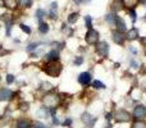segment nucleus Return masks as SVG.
Instances as JSON below:
<instances>
[{
	"label": "nucleus",
	"mask_w": 146,
	"mask_h": 128,
	"mask_svg": "<svg viewBox=\"0 0 146 128\" xmlns=\"http://www.w3.org/2000/svg\"><path fill=\"white\" fill-rule=\"evenodd\" d=\"M17 0H4V5L8 7L9 9H15L17 8Z\"/></svg>",
	"instance_id": "obj_23"
},
{
	"label": "nucleus",
	"mask_w": 146,
	"mask_h": 128,
	"mask_svg": "<svg viewBox=\"0 0 146 128\" xmlns=\"http://www.w3.org/2000/svg\"><path fill=\"white\" fill-rule=\"evenodd\" d=\"M19 28H21V30H22L25 33H27V35H30V33L32 32V31H31V28L28 27V26H26L25 23H21V25H19Z\"/></svg>",
	"instance_id": "obj_32"
},
{
	"label": "nucleus",
	"mask_w": 146,
	"mask_h": 128,
	"mask_svg": "<svg viewBox=\"0 0 146 128\" xmlns=\"http://www.w3.org/2000/svg\"><path fill=\"white\" fill-rule=\"evenodd\" d=\"M131 128H146V123L142 121H135L133 123H132Z\"/></svg>",
	"instance_id": "obj_28"
},
{
	"label": "nucleus",
	"mask_w": 146,
	"mask_h": 128,
	"mask_svg": "<svg viewBox=\"0 0 146 128\" xmlns=\"http://www.w3.org/2000/svg\"><path fill=\"white\" fill-rule=\"evenodd\" d=\"M78 18H80V14L78 13H72V14L68 15V23H76L78 21Z\"/></svg>",
	"instance_id": "obj_26"
},
{
	"label": "nucleus",
	"mask_w": 146,
	"mask_h": 128,
	"mask_svg": "<svg viewBox=\"0 0 146 128\" xmlns=\"http://www.w3.org/2000/svg\"><path fill=\"white\" fill-rule=\"evenodd\" d=\"M42 70L46 73V76L51 78H58L63 70V65L60 62H46L42 67Z\"/></svg>",
	"instance_id": "obj_1"
},
{
	"label": "nucleus",
	"mask_w": 146,
	"mask_h": 128,
	"mask_svg": "<svg viewBox=\"0 0 146 128\" xmlns=\"http://www.w3.org/2000/svg\"><path fill=\"white\" fill-rule=\"evenodd\" d=\"M0 81H1V76H0Z\"/></svg>",
	"instance_id": "obj_44"
},
{
	"label": "nucleus",
	"mask_w": 146,
	"mask_h": 128,
	"mask_svg": "<svg viewBox=\"0 0 146 128\" xmlns=\"http://www.w3.org/2000/svg\"><path fill=\"white\" fill-rule=\"evenodd\" d=\"M96 54H98L100 58L105 59L108 58V54H109V50H110V46H109V44L106 42V41H99L98 44H96Z\"/></svg>",
	"instance_id": "obj_5"
},
{
	"label": "nucleus",
	"mask_w": 146,
	"mask_h": 128,
	"mask_svg": "<svg viewBox=\"0 0 146 128\" xmlns=\"http://www.w3.org/2000/svg\"><path fill=\"white\" fill-rule=\"evenodd\" d=\"M117 17H118V15H117L115 13H110V14H106L105 19H106V22L110 23V25H115V19H117Z\"/></svg>",
	"instance_id": "obj_22"
},
{
	"label": "nucleus",
	"mask_w": 146,
	"mask_h": 128,
	"mask_svg": "<svg viewBox=\"0 0 146 128\" xmlns=\"http://www.w3.org/2000/svg\"><path fill=\"white\" fill-rule=\"evenodd\" d=\"M129 51H131V53H133V54H135V55H136V54H137V53H139V51H137V49L132 48V46H131V48H129Z\"/></svg>",
	"instance_id": "obj_39"
},
{
	"label": "nucleus",
	"mask_w": 146,
	"mask_h": 128,
	"mask_svg": "<svg viewBox=\"0 0 146 128\" xmlns=\"http://www.w3.org/2000/svg\"><path fill=\"white\" fill-rule=\"evenodd\" d=\"M132 117H133L136 121H142V119L146 118V106L142 105V104H139L133 108V111H132Z\"/></svg>",
	"instance_id": "obj_7"
},
{
	"label": "nucleus",
	"mask_w": 146,
	"mask_h": 128,
	"mask_svg": "<svg viewBox=\"0 0 146 128\" xmlns=\"http://www.w3.org/2000/svg\"><path fill=\"white\" fill-rule=\"evenodd\" d=\"M81 122H82L83 126L86 128H94L96 122H98V117L92 115V114L88 113V111H85V113H82V115H81Z\"/></svg>",
	"instance_id": "obj_4"
},
{
	"label": "nucleus",
	"mask_w": 146,
	"mask_h": 128,
	"mask_svg": "<svg viewBox=\"0 0 146 128\" xmlns=\"http://www.w3.org/2000/svg\"><path fill=\"white\" fill-rule=\"evenodd\" d=\"M105 119H106V122H110L111 119H113V113H110V111H108V113H105Z\"/></svg>",
	"instance_id": "obj_37"
},
{
	"label": "nucleus",
	"mask_w": 146,
	"mask_h": 128,
	"mask_svg": "<svg viewBox=\"0 0 146 128\" xmlns=\"http://www.w3.org/2000/svg\"><path fill=\"white\" fill-rule=\"evenodd\" d=\"M40 90L48 94V92H51V91L54 90V86L51 85L50 82H46V81H44V82H41V85H40Z\"/></svg>",
	"instance_id": "obj_16"
},
{
	"label": "nucleus",
	"mask_w": 146,
	"mask_h": 128,
	"mask_svg": "<svg viewBox=\"0 0 146 128\" xmlns=\"http://www.w3.org/2000/svg\"><path fill=\"white\" fill-rule=\"evenodd\" d=\"M74 3H77V4H80V3H82V0H73Z\"/></svg>",
	"instance_id": "obj_42"
},
{
	"label": "nucleus",
	"mask_w": 146,
	"mask_h": 128,
	"mask_svg": "<svg viewBox=\"0 0 146 128\" xmlns=\"http://www.w3.org/2000/svg\"><path fill=\"white\" fill-rule=\"evenodd\" d=\"M15 92L12 91L8 87H1L0 88V101H12L14 99Z\"/></svg>",
	"instance_id": "obj_9"
},
{
	"label": "nucleus",
	"mask_w": 146,
	"mask_h": 128,
	"mask_svg": "<svg viewBox=\"0 0 146 128\" xmlns=\"http://www.w3.org/2000/svg\"><path fill=\"white\" fill-rule=\"evenodd\" d=\"M91 86H92V87L95 88V90H104V88L106 87L105 83H103L101 81H99V80L92 81V82H91Z\"/></svg>",
	"instance_id": "obj_18"
},
{
	"label": "nucleus",
	"mask_w": 146,
	"mask_h": 128,
	"mask_svg": "<svg viewBox=\"0 0 146 128\" xmlns=\"http://www.w3.org/2000/svg\"><path fill=\"white\" fill-rule=\"evenodd\" d=\"M35 15H36V18H37L40 22H42V18L46 15V12L44 9H37L36 10V13H35Z\"/></svg>",
	"instance_id": "obj_25"
},
{
	"label": "nucleus",
	"mask_w": 146,
	"mask_h": 128,
	"mask_svg": "<svg viewBox=\"0 0 146 128\" xmlns=\"http://www.w3.org/2000/svg\"><path fill=\"white\" fill-rule=\"evenodd\" d=\"M99 37H100V33H99V31L94 30V28H90V30L87 31V33H86V42H87V45H96V44L99 42Z\"/></svg>",
	"instance_id": "obj_6"
},
{
	"label": "nucleus",
	"mask_w": 146,
	"mask_h": 128,
	"mask_svg": "<svg viewBox=\"0 0 146 128\" xmlns=\"http://www.w3.org/2000/svg\"><path fill=\"white\" fill-rule=\"evenodd\" d=\"M56 8H58V4H56V3H53L50 7V13H49V17H50L51 19H55L56 18Z\"/></svg>",
	"instance_id": "obj_21"
},
{
	"label": "nucleus",
	"mask_w": 146,
	"mask_h": 128,
	"mask_svg": "<svg viewBox=\"0 0 146 128\" xmlns=\"http://www.w3.org/2000/svg\"><path fill=\"white\" fill-rule=\"evenodd\" d=\"M5 81H7L8 85H13V83L15 82V76L9 73V74H7V77H5Z\"/></svg>",
	"instance_id": "obj_29"
},
{
	"label": "nucleus",
	"mask_w": 146,
	"mask_h": 128,
	"mask_svg": "<svg viewBox=\"0 0 146 128\" xmlns=\"http://www.w3.org/2000/svg\"><path fill=\"white\" fill-rule=\"evenodd\" d=\"M128 13H129V17L132 18V22L135 23V22H136V12H135L133 9H129Z\"/></svg>",
	"instance_id": "obj_35"
},
{
	"label": "nucleus",
	"mask_w": 146,
	"mask_h": 128,
	"mask_svg": "<svg viewBox=\"0 0 146 128\" xmlns=\"http://www.w3.org/2000/svg\"><path fill=\"white\" fill-rule=\"evenodd\" d=\"M77 81L81 86H83V87H88V86L91 85V82H92V74H91L90 72H82V73L78 74Z\"/></svg>",
	"instance_id": "obj_8"
},
{
	"label": "nucleus",
	"mask_w": 146,
	"mask_h": 128,
	"mask_svg": "<svg viewBox=\"0 0 146 128\" xmlns=\"http://www.w3.org/2000/svg\"><path fill=\"white\" fill-rule=\"evenodd\" d=\"M18 109H19L21 111H28L30 110V103L28 101H21L19 104H18Z\"/></svg>",
	"instance_id": "obj_20"
},
{
	"label": "nucleus",
	"mask_w": 146,
	"mask_h": 128,
	"mask_svg": "<svg viewBox=\"0 0 146 128\" xmlns=\"http://www.w3.org/2000/svg\"><path fill=\"white\" fill-rule=\"evenodd\" d=\"M129 65H131V68H133V69H137V68H139V62L135 60V59H132Z\"/></svg>",
	"instance_id": "obj_36"
},
{
	"label": "nucleus",
	"mask_w": 146,
	"mask_h": 128,
	"mask_svg": "<svg viewBox=\"0 0 146 128\" xmlns=\"http://www.w3.org/2000/svg\"><path fill=\"white\" fill-rule=\"evenodd\" d=\"M49 30H50V27H49L48 23L40 22V25H38V32L42 33V35H46V33L49 32Z\"/></svg>",
	"instance_id": "obj_17"
},
{
	"label": "nucleus",
	"mask_w": 146,
	"mask_h": 128,
	"mask_svg": "<svg viewBox=\"0 0 146 128\" xmlns=\"http://www.w3.org/2000/svg\"><path fill=\"white\" fill-rule=\"evenodd\" d=\"M115 26H117V31H119V32H124V31L127 30L126 28V22H124L123 18H121V17H117Z\"/></svg>",
	"instance_id": "obj_15"
},
{
	"label": "nucleus",
	"mask_w": 146,
	"mask_h": 128,
	"mask_svg": "<svg viewBox=\"0 0 146 128\" xmlns=\"http://www.w3.org/2000/svg\"><path fill=\"white\" fill-rule=\"evenodd\" d=\"M119 67H121V63H115V64H114V68H119Z\"/></svg>",
	"instance_id": "obj_41"
},
{
	"label": "nucleus",
	"mask_w": 146,
	"mask_h": 128,
	"mask_svg": "<svg viewBox=\"0 0 146 128\" xmlns=\"http://www.w3.org/2000/svg\"><path fill=\"white\" fill-rule=\"evenodd\" d=\"M111 38H113V41L117 44V45L122 46L124 44V41H126V36L123 35L122 32H119V31H113L111 32Z\"/></svg>",
	"instance_id": "obj_11"
},
{
	"label": "nucleus",
	"mask_w": 146,
	"mask_h": 128,
	"mask_svg": "<svg viewBox=\"0 0 146 128\" xmlns=\"http://www.w3.org/2000/svg\"><path fill=\"white\" fill-rule=\"evenodd\" d=\"M85 22H86V27L90 30V28H92V18L90 17V15H86L85 17Z\"/></svg>",
	"instance_id": "obj_33"
},
{
	"label": "nucleus",
	"mask_w": 146,
	"mask_h": 128,
	"mask_svg": "<svg viewBox=\"0 0 146 128\" xmlns=\"http://www.w3.org/2000/svg\"><path fill=\"white\" fill-rule=\"evenodd\" d=\"M104 128H113V126L110 124V122H108V124H106V126L104 127Z\"/></svg>",
	"instance_id": "obj_40"
},
{
	"label": "nucleus",
	"mask_w": 146,
	"mask_h": 128,
	"mask_svg": "<svg viewBox=\"0 0 146 128\" xmlns=\"http://www.w3.org/2000/svg\"><path fill=\"white\" fill-rule=\"evenodd\" d=\"M83 62H85L83 56L78 55V56H76V58L73 59V65H76V67H80V65H82V64H83Z\"/></svg>",
	"instance_id": "obj_27"
},
{
	"label": "nucleus",
	"mask_w": 146,
	"mask_h": 128,
	"mask_svg": "<svg viewBox=\"0 0 146 128\" xmlns=\"http://www.w3.org/2000/svg\"><path fill=\"white\" fill-rule=\"evenodd\" d=\"M139 1H140V3H145L146 0H139Z\"/></svg>",
	"instance_id": "obj_43"
},
{
	"label": "nucleus",
	"mask_w": 146,
	"mask_h": 128,
	"mask_svg": "<svg viewBox=\"0 0 146 128\" xmlns=\"http://www.w3.org/2000/svg\"><path fill=\"white\" fill-rule=\"evenodd\" d=\"M38 45H40L38 42H31V44H28V46L26 48V51H27V53H32V51H35L36 49L38 48Z\"/></svg>",
	"instance_id": "obj_24"
},
{
	"label": "nucleus",
	"mask_w": 146,
	"mask_h": 128,
	"mask_svg": "<svg viewBox=\"0 0 146 128\" xmlns=\"http://www.w3.org/2000/svg\"><path fill=\"white\" fill-rule=\"evenodd\" d=\"M60 60V54H59V50H50L49 53L45 54V62H59Z\"/></svg>",
	"instance_id": "obj_10"
},
{
	"label": "nucleus",
	"mask_w": 146,
	"mask_h": 128,
	"mask_svg": "<svg viewBox=\"0 0 146 128\" xmlns=\"http://www.w3.org/2000/svg\"><path fill=\"white\" fill-rule=\"evenodd\" d=\"M21 4H22L25 8H30L31 5H32V0H22Z\"/></svg>",
	"instance_id": "obj_34"
},
{
	"label": "nucleus",
	"mask_w": 146,
	"mask_h": 128,
	"mask_svg": "<svg viewBox=\"0 0 146 128\" xmlns=\"http://www.w3.org/2000/svg\"><path fill=\"white\" fill-rule=\"evenodd\" d=\"M113 118L115 119L117 123H127L132 119V115L126 109H117L113 113Z\"/></svg>",
	"instance_id": "obj_3"
},
{
	"label": "nucleus",
	"mask_w": 146,
	"mask_h": 128,
	"mask_svg": "<svg viewBox=\"0 0 146 128\" xmlns=\"http://www.w3.org/2000/svg\"><path fill=\"white\" fill-rule=\"evenodd\" d=\"M123 0H114L113 5H111V9L114 10V12H119V10L123 8Z\"/></svg>",
	"instance_id": "obj_19"
},
{
	"label": "nucleus",
	"mask_w": 146,
	"mask_h": 128,
	"mask_svg": "<svg viewBox=\"0 0 146 128\" xmlns=\"http://www.w3.org/2000/svg\"><path fill=\"white\" fill-rule=\"evenodd\" d=\"M72 123H73V119L72 118H66L64 119L63 123H60L63 127H67V128H71L72 127Z\"/></svg>",
	"instance_id": "obj_31"
},
{
	"label": "nucleus",
	"mask_w": 146,
	"mask_h": 128,
	"mask_svg": "<svg viewBox=\"0 0 146 128\" xmlns=\"http://www.w3.org/2000/svg\"><path fill=\"white\" fill-rule=\"evenodd\" d=\"M140 36V32L136 27H132L131 30L127 31L126 33V40H129V41H133V40H137Z\"/></svg>",
	"instance_id": "obj_13"
},
{
	"label": "nucleus",
	"mask_w": 146,
	"mask_h": 128,
	"mask_svg": "<svg viewBox=\"0 0 146 128\" xmlns=\"http://www.w3.org/2000/svg\"><path fill=\"white\" fill-rule=\"evenodd\" d=\"M32 128H48V127H46V124L42 123V122L35 121V122H32Z\"/></svg>",
	"instance_id": "obj_30"
},
{
	"label": "nucleus",
	"mask_w": 146,
	"mask_h": 128,
	"mask_svg": "<svg viewBox=\"0 0 146 128\" xmlns=\"http://www.w3.org/2000/svg\"><path fill=\"white\" fill-rule=\"evenodd\" d=\"M60 101H62L60 96L56 95V94H51V92H48L42 97V104L46 108H56Z\"/></svg>",
	"instance_id": "obj_2"
},
{
	"label": "nucleus",
	"mask_w": 146,
	"mask_h": 128,
	"mask_svg": "<svg viewBox=\"0 0 146 128\" xmlns=\"http://www.w3.org/2000/svg\"><path fill=\"white\" fill-rule=\"evenodd\" d=\"M53 118V124L55 126V124H60V122H59V118L56 115H54V117H51Z\"/></svg>",
	"instance_id": "obj_38"
},
{
	"label": "nucleus",
	"mask_w": 146,
	"mask_h": 128,
	"mask_svg": "<svg viewBox=\"0 0 146 128\" xmlns=\"http://www.w3.org/2000/svg\"><path fill=\"white\" fill-rule=\"evenodd\" d=\"M14 127L15 128H32V123H31L27 118L21 117V118H18L17 121H15V126Z\"/></svg>",
	"instance_id": "obj_12"
},
{
	"label": "nucleus",
	"mask_w": 146,
	"mask_h": 128,
	"mask_svg": "<svg viewBox=\"0 0 146 128\" xmlns=\"http://www.w3.org/2000/svg\"><path fill=\"white\" fill-rule=\"evenodd\" d=\"M36 115L38 118H49L50 117V109L46 108V106H41L37 111H36Z\"/></svg>",
	"instance_id": "obj_14"
}]
</instances>
